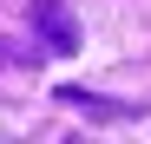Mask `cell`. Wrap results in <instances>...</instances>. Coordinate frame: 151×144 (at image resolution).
I'll use <instances>...</instances> for the list:
<instances>
[{"instance_id": "cell-1", "label": "cell", "mask_w": 151, "mask_h": 144, "mask_svg": "<svg viewBox=\"0 0 151 144\" xmlns=\"http://www.w3.org/2000/svg\"><path fill=\"white\" fill-rule=\"evenodd\" d=\"M27 20H33V33H40L46 53H59V59H66V53H79V20H72L66 0H33Z\"/></svg>"}, {"instance_id": "cell-2", "label": "cell", "mask_w": 151, "mask_h": 144, "mask_svg": "<svg viewBox=\"0 0 151 144\" xmlns=\"http://www.w3.org/2000/svg\"><path fill=\"white\" fill-rule=\"evenodd\" d=\"M59 105H72V111L99 118V125H132V118H145V105H125V98H99V92H86V85H59Z\"/></svg>"}]
</instances>
